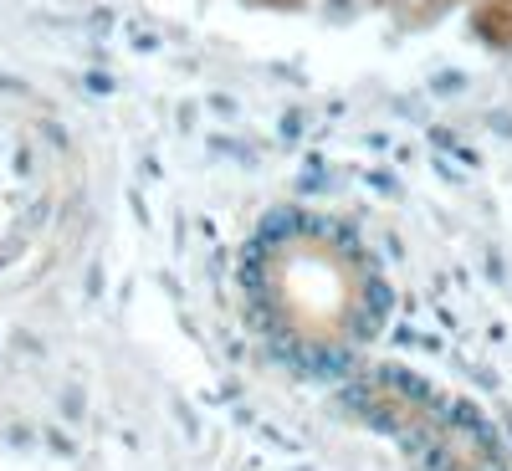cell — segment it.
<instances>
[{
	"label": "cell",
	"mask_w": 512,
	"mask_h": 471,
	"mask_svg": "<svg viewBox=\"0 0 512 471\" xmlns=\"http://www.w3.org/2000/svg\"><path fill=\"white\" fill-rule=\"evenodd\" d=\"M262 6H277V11H297L303 0H262Z\"/></svg>",
	"instance_id": "cell-2"
},
{
	"label": "cell",
	"mask_w": 512,
	"mask_h": 471,
	"mask_svg": "<svg viewBox=\"0 0 512 471\" xmlns=\"http://www.w3.org/2000/svg\"><path fill=\"white\" fill-rule=\"evenodd\" d=\"M477 36L487 47H512V6H482L477 11Z\"/></svg>",
	"instance_id": "cell-1"
}]
</instances>
